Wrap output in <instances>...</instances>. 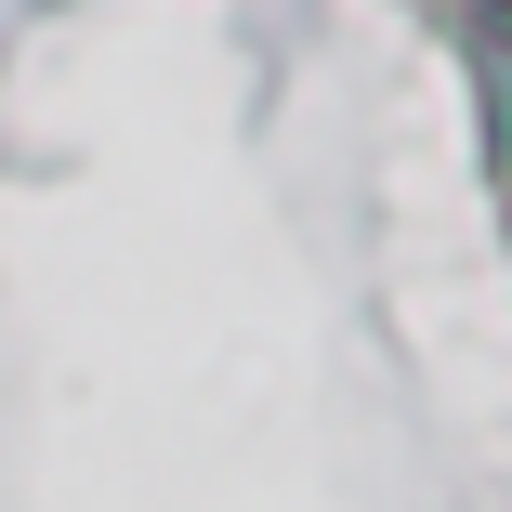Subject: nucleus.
Instances as JSON below:
<instances>
[{
    "label": "nucleus",
    "instance_id": "f257e3e1",
    "mask_svg": "<svg viewBox=\"0 0 512 512\" xmlns=\"http://www.w3.org/2000/svg\"><path fill=\"white\" fill-rule=\"evenodd\" d=\"M473 92H486V197H499V237H512V0L473 14Z\"/></svg>",
    "mask_w": 512,
    "mask_h": 512
},
{
    "label": "nucleus",
    "instance_id": "f03ea898",
    "mask_svg": "<svg viewBox=\"0 0 512 512\" xmlns=\"http://www.w3.org/2000/svg\"><path fill=\"white\" fill-rule=\"evenodd\" d=\"M407 14H434V27H473V14H486V0H407Z\"/></svg>",
    "mask_w": 512,
    "mask_h": 512
}]
</instances>
